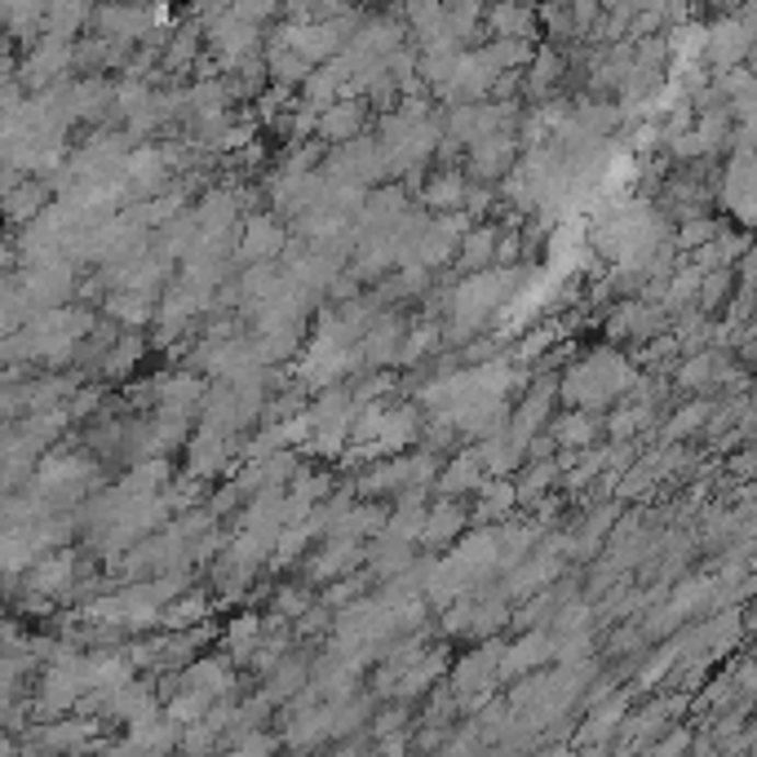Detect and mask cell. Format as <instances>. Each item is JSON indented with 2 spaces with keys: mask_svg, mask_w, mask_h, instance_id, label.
Listing matches in <instances>:
<instances>
[{
  "mask_svg": "<svg viewBox=\"0 0 757 757\" xmlns=\"http://www.w3.org/2000/svg\"><path fill=\"white\" fill-rule=\"evenodd\" d=\"M518 271H483L470 284L457 288V333H470V323H479L488 310H496L505 301V293H514Z\"/></svg>",
  "mask_w": 757,
  "mask_h": 757,
  "instance_id": "6da1fadb",
  "label": "cell"
},
{
  "mask_svg": "<svg viewBox=\"0 0 757 757\" xmlns=\"http://www.w3.org/2000/svg\"><path fill=\"white\" fill-rule=\"evenodd\" d=\"M629 381H633V372L616 355H598V359H585L581 368H572L567 399L572 403H603L607 394H620V386H629Z\"/></svg>",
  "mask_w": 757,
  "mask_h": 757,
  "instance_id": "7a4b0ae2",
  "label": "cell"
},
{
  "mask_svg": "<svg viewBox=\"0 0 757 757\" xmlns=\"http://www.w3.org/2000/svg\"><path fill=\"white\" fill-rule=\"evenodd\" d=\"M416 425H421V416L412 412V408H394V412H381V425H377V444L381 448H403L408 439H416Z\"/></svg>",
  "mask_w": 757,
  "mask_h": 757,
  "instance_id": "3957f363",
  "label": "cell"
},
{
  "mask_svg": "<svg viewBox=\"0 0 757 757\" xmlns=\"http://www.w3.org/2000/svg\"><path fill=\"white\" fill-rule=\"evenodd\" d=\"M461 523H466V509L452 505V501H444L439 509H425V527H421V536L429 540V546H439V540H452V536H457Z\"/></svg>",
  "mask_w": 757,
  "mask_h": 757,
  "instance_id": "277c9868",
  "label": "cell"
},
{
  "mask_svg": "<svg viewBox=\"0 0 757 757\" xmlns=\"http://www.w3.org/2000/svg\"><path fill=\"white\" fill-rule=\"evenodd\" d=\"M284 249V231L271 222V218H257L249 222V236H244V257L257 262V257H275Z\"/></svg>",
  "mask_w": 757,
  "mask_h": 757,
  "instance_id": "5b68a950",
  "label": "cell"
},
{
  "mask_svg": "<svg viewBox=\"0 0 757 757\" xmlns=\"http://www.w3.org/2000/svg\"><path fill=\"white\" fill-rule=\"evenodd\" d=\"M359 121H364V116H359V106H355V102H337L333 112L319 121V134H323V138H333V142H342V138H351V134L359 129Z\"/></svg>",
  "mask_w": 757,
  "mask_h": 757,
  "instance_id": "8992f818",
  "label": "cell"
},
{
  "mask_svg": "<svg viewBox=\"0 0 757 757\" xmlns=\"http://www.w3.org/2000/svg\"><path fill=\"white\" fill-rule=\"evenodd\" d=\"M425 527V505L416 501V496H408L403 505H399V514L386 523V531H390V540H408V536H416Z\"/></svg>",
  "mask_w": 757,
  "mask_h": 757,
  "instance_id": "52a82bcc",
  "label": "cell"
},
{
  "mask_svg": "<svg viewBox=\"0 0 757 757\" xmlns=\"http://www.w3.org/2000/svg\"><path fill=\"white\" fill-rule=\"evenodd\" d=\"M492 244H496V231H488V227H479V231H470L466 240H461V262L474 271V266H488L492 262Z\"/></svg>",
  "mask_w": 757,
  "mask_h": 757,
  "instance_id": "ba28073f",
  "label": "cell"
},
{
  "mask_svg": "<svg viewBox=\"0 0 757 757\" xmlns=\"http://www.w3.org/2000/svg\"><path fill=\"white\" fill-rule=\"evenodd\" d=\"M479 474H483V457H479V452H470V457H461V461L452 466V474L444 479V492H466V488H474V483H479Z\"/></svg>",
  "mask_w": 757,
  "mask_h": 757,
  "instance_id": "9c48e42d",
  "label": "cell"
},
{
  "mask_svg": "<svg viewBox=\"0 0 757 757\" xmlns=\"http://www.w3.org/2000/svg\"><path fill=\"white\" fill-rule=\"evenodd\" d=\"M425 199H429V204H439V208H452V204H461V199H466V182H461L457 173H444L439 182H429Z\"/></svg>",
  "mask_w": 757,
  "mask_h": 757,
  "instance_id": "30bf717a",
  "label": "cell"
},
{
  "mask_svg": "<svg viewBox=\"0 0 757 757\" xmlns=\"http://www.w3.org/2000/svg\"><path fill=\"white\" fill-rule=\"evenodd\" d=\"M271 71H275L279 80L293 84V80H306V76H310V62H306L301 54H293V49H275V54H271Z\"/></svg>",
  "mask_w": 757,
  "mask_h": 757,
  "instance_id": "8fae6325",
  "label": "cell"
},
{
  "mask_svg": "<svg viewBox=\"0 0 757 757\" xmlns=\"http://www.w3.org/2000/svg\"><path fill=\"white\" fill-rule=\"evenodd\" d=\"M594 439V416H567V421H559V444H589Z\"/></svg>",
  "mask_w": 757,
  "mask_h": 757,
  "instance_id": "7c38bea8",
  "label": "cell"
},
{
  "mask_svg": "<svg viewBox=\"0 0 757 757\" xmlns=\"http://www.w3.org/2000/svg\"><path fill=\"white\" fill-rule=\"evenodd\" d=\"M559 67H563V58L554 54V49H546L536 58V71H531V84L540 89V84H550V80H559Z\"/></svg>",
  "mask_w": 757,
  "mask_h": 757,
  "instance_id": "4fadbf2b",
  "label": "cell"
},
{
  "mask_svg": "<svg viewBox=\"0 0 757 757\" xmlns=\"http://www.w3.org/2000/svg\"><path fill=\"white\" fill-rule=\"evenodd\" d=\"M709 416V403H691V408H683L678 416H674V435H687V429H696V421H704Z\"/></svg>",
  "mask_w": 757,
  "mask_h": 757,
  "instance_id": "5bb4252c",
  "label": "cell"
},
{
  "mask_svg": "<svg viewBox=\"0 0 757 757\" xmlns=\"http://www.w3.org/2000/svg\"><path fill=\"white\" fill-rule=\"evenodd\" d=\"M704 377H709V355H696V359H691V364L678 372V381H683V386H696V381H704Z\"/></svg>",
  "mask_w": 757,
  "mask_h": 757,
  "instance_id": "9a60e30c",
  "label": "cell"
},
{
  "mask_svg": "<svg viewBox=\"0 0 757 757\" xmlns=\"http://www.w3.org/2000/svg\"><path fill=\"white\" fill-rule=\"evenodd\" d=\"M496 23H501V27H523V36H527L531 14H523V10H496Z\"/></svg>",
  "mask_w": 757,
  "mask_h": 757,
  "instance_id": "2e32d148",
  "label": "cell"
},
{
  "mask_svg": "<svg viewBox=\"0 0 757 757\" xmlns=\"http://www.w3.org/2000/svg\"><path fill=\"white\" fill-rule=\"evenodd\" d=\"M713 236V222H696L691 231H683V244L691 249V244H700V240H709Z\"/></svg>",
  "mask_w": 757,
  "mask_h": 757,
  "instance_id": "e0dca14e",
  "label": "cell"
},
{
  "mask_svg": "<svg viewBox=\"0 0 757 757\" xmlns=\"http://www.w3.org/2000/svg\"><path fill=\"white\" fill-rule=\"evenodd\" d=\"M726 293V275H709V288H704V306H713L718 297Z\"/></svg>",
  "mask_w": 757,
  "mask_h": 757,
  "instance_id": "ac0fdd59",
  "label": "cell"
}]
</instances>
